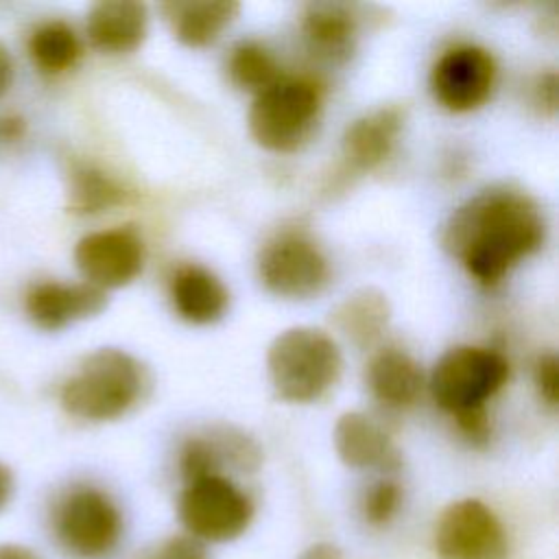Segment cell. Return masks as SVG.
I'll return each instance as SVG.
<instances>
[{
    "label": "cell",
    "instance_id": "obj_11",
    "mask_svg": "<svg viewBox=\"0 0 559 559\" xmlns=\"http://www.w3.org/2000/svg\"><path fill=\"white\" fill-rule=\"evenodd\" d=\"M493 57L478 46H456L432 68L430 87L435 98L450 111H472L480 107L493 87Z\"/></svg>",
    "mask_w": 559,
    "mask_h": 559
},
{
    "label": "cell",
    "instance_id": "obj_27",
    "mask_svg": "<svg viewBox=\"0 0 559 559\" xmlns=\"http://www.w3.org/2000/svg\"><path fill=\"white\" fill-rule=\"evenodd\" d=\"M148 559H207L203 546L194 537H173L164 542Z\"/></svg>",
    "mask_w": 559,
    "mask_h": 559
},
{
    "label": "cell",
    "instance_id": "obj_13",
    "mask_svg": "<svg viewBox=\"0 0 559 559\" xmlns=\"http://www.w3.org/2000/svg\"><path fill=\"white\" fill-rule=\"evenodd\" d=\"M334 448L349 467L393 469L400 463L389 435L362 413H343L334 426Z\"/></svg>",
    "mask_w": 559,
    "mask_h": 559
},
{
    "label": "cell",
    "instance_id": "obj_6",
    "mask_svg": "<svg viewBox=\"0 0 559 559\" xmlns=\"http://www.w3.org/2000/svg\"><path fill=\"white\" fill-rule=\"evenodd\" d=\"M509 362L485 347L459 345L448 349L430 373V391L437 404L452 415L485 408V402L507 382Z\"/></svg>",
    "mask_w": 559,
    "mask_h": 559
},
{
    "label": "cell",
    "instance_id": "obj_9",
    "mask_svg": "<svg viewBox=\"0 0 559 559\" xmlns=\"http://www.w3.org/2000/svg\"><path fill=\"white\" fill-rule=\"evenodd\" d=\"M264 286L286 299L317 295L328 282V262L319 247L301 234H282L260 253Z\"/></svg>",
    "mask_w": 559,
    "mask_h": 559
},
{
    "label": "cell",
    "instance_id": "obj_10",
    "mask_svg": "<svg viewBox=\"0 0 559 559\" xmlns=\"http://www.w3.org/2000/svg\"><path fill=\"white\" fill-rule=\"evenodd\" d=\"M74 264L87 284L100 290L120 288L142 271L144 245L131 227L92 231L76 242Z\"/></svg>",
    "mask_w": 559,
    "mask_h": 559
},
{
    "label": "cell",
    "instance_id": "obj_16",
    "mask_svg": "<svg viewBox=\"0 0 559 559\" xmlns=\"http://www.w3.org/2000/svg\"><path fill=\"white\" fill-rule=\"evenodd\" d=\"M400 129L402 111L397 107H382L354 120L343 138L347 162L360 170L378 166L391 153Z\"/></svg>",
    "mask_w": 559,
    "mask_h": 559
},
{
    "label": "cell",
    "instance_id": "obj_3",
    "mask_svg": "<svg viewBox=\"0 0 559 559\" xmlns=\"http://www.w3.org/2000/svg\"><path fill=\"white\" fill-rule=\"evenodd\" d=\"M341 365V352L332 336L308 325L284 330L266 352L271 384L286 402L319 400L336 382Z\"/></svg>",
    "mask_w": 559,
    "mask_h": 559
},
{
    "label": "cell",
    "instance_id": "obj_12",
    "mask_svg": "<svg viewBox=\"0 0 559 559\" xmlns=\"http://www.w3.org/2000/svg\"><path fill=\"white\" fill-rule=\"evenodd\" d=\"M107 308L105 290L79 282H39L31 286L24 299L28 319L46 332L61 330L74 321L96 317Z\"/></svg>",
    "mask_w": 559,
    "mask_h": 559
},
{
    "label": "cell",
    "instance_id": "obj_21",
    "mask_svg": "<svg viewBox=\"0 0 559 559\" xmlns=\"http://www.w3.org/2000/svg\"><path fill=\"white\" fill-rule=\"evenodd\" d=\"M28 52L35 66L57 74L70 70L81 57V41L74 28L61 20L39 24L28 37Z\"/></svg>",
    "mask_w": 559,
    "mask_h": 559
},
{
    "label": "cell",
    "instance_id": "obj_20",
    "mask_svg": "<svg viewBox=\"0 0 559 559\" xmlns=\"http://www.w3.org/2000/svg\"><path fill=\"white\" fill-rule=\"evenodd\" d=\"M330 321L358 347H369L389 323V301L376 288L347 295L332 312Z\"/></svg>",
    "mask_w": 559,
    "mask_h": 559
},
{
    "label": "cell",
    "instance_id": "obj_8",
    "mask_svg": "<svg viewBox=\"0 0 559 559\" xmlns=\"http://www.w3.org/2000/svg\"><path fill=\"white\" fill-rule=\"evenodd\" d=\"M435 546L441 559H504L509 548L493 511L474 498L459 500L441 513Z\"/></svg>",
    "mask_w": 559,
    "mask_h": 559
},
{
    "label": "cell",
    "instance_id": "obj_23",
    "mask_svg": "<svg viewBox=\"0 0 559 559\" xmlns=\"http://www.w3.org/2000/svg\"><path fill=\"white\" fill-rule=\"evenodd\" d=\"M231 79L251 92H262L277 81V63L266 48L255 41H245L229 57Z\"/></svg>",
    "mask_w": 559,
    "mask_h": 559
},
{
    "label": "cell",
    "instance_id": "obj_22",
    "mask_svg": "<svg viewBox=\"0 0 559 559\" xmlns=\"http://www.w3.org/2000/svg\"><path fill=\"white\" fill-rule=\"evenodd\" d=\"M70 183V207L79 214H94L107 210L124 199V190L92 166H76Z\"/></svg>",
    "mask_w": 559,
    "mask_h": 559
},
{
    "label": "cell",
    "instance_id": "obj_2",
    "mask_svg": "<svg viewBox=\"0 0 559 559\" xmlns=\"http://www.w3.org/2000/svg\"><path fill=\"white\" fill-rule=\"evenodd\" d=\"M144 386L142 365L127 352L100 347L87 354L61 386V406L85 421H109L124 415Z\"/></svg>",
    "mask_w": 559,
    "mask_h": 559
},
{
    "label": "cell",
    "instance_id": "obj_7",
    "mask_svg": "<svg viewBox=\"0 0 559 559\" xmlns=\"http://www.w3.org/2000/svg\"><path fill=\"white\" fill-rule=\"evenodd\" d=\"M251 515V500L221 474L188 483L179 500V518L194 539L229 542L245 533Z\"/></svg>",
    "mask_w": 559,
    "mask_h": 559
},
{
    "label": "cell",
    "instance_id": "obj_25",
    "mask_svg": "<svg viewBox=\"0 0 559 559\" xmlns=\"http://www.w3.org/2000/svg\"><path fill=\"white\" fill-rule=\"evenodd\" d=\"M400 504V487L391 480H382L371 487L365 498V515L373 524L386 522Z\"/></svg>",
    "mask_w": 559,
    "mask_h": 559
},
{
    "label": "cell",
    "instance_id": "obj_29",
    "mask_svg": "<svg viewBox=\"0 0 559 559\" xmlns=\"http://www.w3.org/2000/svg\"><path fill=\"white\" fill-rule=\"evenodd\" d=\"M13 74H15V66H13L11 50L0 41V96H4L11 90Z\"/></svg>",
    "mask_w": 559,
    "mask_h": 559
},
{
    "label": "cell",
    "instance_id": "obj_30",
    "mask_svg": "<svg viewBox=\"0 0 559 559\" xmlns=\"http://www.w3.org/2000/svg\"><path fill=\"white\" fill-rule=\"evenodd\" d=\"M555 85H557V79L552 72L544 74L539 79V85H537V96H539V103L548 109V111H555Z\"/></svg>",
    "mask_w": 559,
    "mask_h": 559
},
{
    "label": "cell",
    "instance_id": "obj_31",
    "mask_svg": "<svg viewBox=\"0 0 559 559\" xmlns=\"http://www.w3.org/2000/svg\"><path fill=\"white\" fill-rule=\"evenodd\" d=\"M0 559H41L33 548L22 544H0Z\"/></svg>",
    "mask_w": 559,
    "mask_h": 559
},
{
    "label": "cell",
    "instance_id": "obj_19",
    "mask_svg": "<svg viewBox=\"0 0 559 559\" xmlns=\"http://www.w3.org/2000/svg\"><path fill=\"white\" fill-rule=\"evenodd\" d=\"M371 393L391 408L411 406L421 393V369L419 365L400 349L378 352L367 369Z\"/></svg>",
    "mask_w": 559,
    "mask_h": 559
},
{
    "label": "cell",
    "instance_id": "obj_15",
    "mask_svg": "<svg viewBox=\"0 0 559 559\" xmlns=\"http://www.w3.org/2000/svg\"><path fill=\"white\" fill-rule=\"evenodd\" d=\"M170 299L181 319L203 325L223 317L229 295L214 273L188 264L175 273L170 282Z\"/></svg>",
    "mask_w": 559,
    "mask_h": 559
},
{
    "label": "cell",
    "instance_id": "obj_24",
    "mask_svg": "<svg viewBox=\"0 0 559 559\" xmlns=\"http://www.w3.org/2000/svg\"><path fill=\"white\" fill-rule=\"evenodd\" d=\"M218 448L205 439H190L181 450V474L188 483L218 474Z\"/></svg>",
    "mask_w": 559,
    "mask_h": 559
},
{
    "label": "cell",
    "instance_id": "obj_33",
    "mask_svg": "<svg viewBox=\"0 0 559 559\" xmlns=\"http://www.w3.org/2000/svg\"><path fill=\"white\" fill-rule=\"evenodd\" d=\"M301 559H341V555H338V550H336L334 546H330V544H317V546L308 548V550L301 555Z\"/></svg>",
    "mask_w": 559,
    "mask_h": 559
},
{
    "label": "cell",
    "instance_id": "obj_5",
    "mask_svg": "<svg viewBox=\"0 0 559 559\" xmlns=\"http://www.w3.org/2000/svg\"><path fill=\"white\" fill-rule=\"evenodd\" d=\"M321 107L319 90L306 79H277L249 109L253 140L275 153L295 151L310 133Z\"/></svg>",
    "mask_w": 559,
    "mask_h": 559
},
{
    "label": "cell",
    "instance_id": "obj_14",
    "mask_svg": "<svg viewBox=\"0 0 559 559\" xmlns=\"http://www.w3.org/2000/svg\"><path fill=\"white\" fill-rule=\"evenodd\" d=\"M146 7L135 0H103L87 13V37L103 52H131L146 35Z\"/></svg>",
    "mask_w": 559,
    "mask_h": 559
},
{
    "label": "cell",
    "instance_id": "obj_1",
    "mask_svg": "<svg viewBox=\"0 0 559 559\" xmlns=\"http://www.w3.org/2000/svg\"><path fill=\"white\" fill-rule=\"evenodd\" d=\"M544 229L542 212L528 194L491 188L454 210L443 229V247L478 282L496 284L542 247Z\"/></svg>",
    "mask_w": 559,
    "mask_h": 559
},
{
    "label": "cell",
    "instance_id": "obj_18",
    "mask_svg": "<svg viewBox=\"0 0 559 559\" xmlns=\"http://www.w3.org/2000/svg\"><path fill=\"white\" fill-rule=\"evenodd\" d=\"M175 37L192 48L212 44L223 28L238 13V2L207 0V2H166L162 4Z\"/></svg>",
    "mask_w": 559,
    "mask_h": 559
},
{
    "label": "cell",
    "instance_id": "obj_26",
    "mask_svg": "<svg viewBox=\"0 0 559 559\" xmlns=\"http://www.w3.org/2000/svg\"><path fill=\"white\" fill-rule=\"evenodd\" d=\"M557 382H559L557 358H555V354H546L535 365V384H537V391H539L542 400L548 406L557 404V386H559Z\"/></svg>",
    "mask_w": 559,
    "mask_h": 559
},
{
    "label": "cell",
    "instance_id": "obj_28",
    "mask_svg": "<svg viewBox=\"0 0 559 559\" xmlns=\"http://www.w3.org/2000/svg\"><path fill=\"white\" fill-rule=\"evenodd\" d=\"M459 428L472 443H485L489 439V419L485 408H472L454 415Z\"/></svg>",
    "mask_w": 559,
    "mask_h": 559
},
{
    "label": "cell",
    "instance_id": "obj_32",
    "mask_svg": "<svg viewBox=\"0 0 559 559\" xmlns=\"http://www.w3.org/2000/svg\"><path fill=\"white\" fill-rule=\"evenodd\" d=\"M13 487H15V480H13L11 469L4 463H0V509H4L7 502L11 500Z\"/></svg>",
    "mask_w": 559,
    "mask_h": 559
},
{
    "label": "cell",
    "instance_id": "obj_17",
    "mask_svg": "<svg viewBox=\"0 0 559 559\" xmlns=\"http://www.w3.org/2000/svg\"><path fill=\"white\" fill-rule=\"evenodd\" d=\"M304 35L312 52L323 59H345L356 39V17L347 4L314 2L304 13Z\"/></svg>",
    "mask_w": 559,
    "mask_h": 559
},
{
    "label": "cell",
    "instance_id": "obj_4",
    "mask_svg": "<svg viewBox=\"0 0 559 559\" xmlns=\"http://www.w3.org/2000/svg\"><path fill=\"white\" fill-rule=\"evenodd\" d=\"M52 535L76 559H103L120 542L122 518L114 500L96 487L66 491L50 511Z\"/></svg>",
    "mask_w": 559,
    "mask_h": 559
}]
</instances>
